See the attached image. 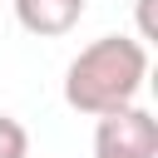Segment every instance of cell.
<instances>
[{
    "label": "cell",
    "instance_id": "cell-1",
    "mask_svg": "<svg viewBox=\"0 0 158 158\" xmlns=\"http://www.w3.org/2000/svg\"><path fill=\"white\" fill-rule=\"evenodd\" d=\"M143 79H148V44L133 35H99L64 69V104L74 114L99 118L123 104H138Z\"/></svg>",
    "mask_w": 158,
    "mask_h": 158
},
{
    "label": "cell",
    "instance_id": "cell-2",
    "mask_svg": "<svg viewBox=\"0 0 158 158\" xmlns=\"http://www.w3.org/2000/svg\"><path fill=\"white\" fill-rule=\"evenodd\" d=\"M94 158H158V118L138 104L99 114L94 123Z\"/></svg>",
    "mask_w": 158,
    "mask_h": 158
},
{
    "label": "cell",
    "instance_id": "cell-3",
    "mask_svg": "<svg viewBox=\"0 0 158 158\" xmlns=\"http://www.w3.org/2000/svg\"><path fill=\"white\" fill-rule=\"evenodd\" d=\"M10 5H15L20 30H30V35H40V40L69 35V30L84 20V10H89V0H10Z\"/></svg>",
    "mask_w": 158,
    "mask_h": 158
},
{
    "label": "cell",
    "instance_id": "cell-4",
    "mask_svg": "<svg viewBox=\"0 0 158 158\" xmlns=\"http://www.w3.org/2000/svg\"><path fill=\"white\" fill-rule=\"evenodd\" d=\"M0 158H30V133L10 114H0Z\"/></svg>",
    "mask_w": 158,
    "mask_h": 158
},
{
    "label": "cell",
    "instance_id": "cell-5",
    "mask_svg": "<svg viewBox=\"0 0 158 158\" xmlns=\"http://www.w3.org/2000/svg\"><path fill=\"white\" fill-rule=\"evenodd\" d=\"M133 40H153V0H138V35Z\"/></svg>",
    "mask_w": 158,
    "mask_h": 158
}]
</instances>
